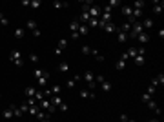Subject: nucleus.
I'll use <instances>...</instances> for the list:
<instances>
[{
	"label": "nucleus",
	"mask_w": 164,
	"mask_h": 122,
	"mask_svg": "<svg viewBox=\"0 0 164 122\" xmlns=\"http://www.w3.org/2000/svg\"><path fill=\"white\" fill-rule=\"evenodd\" d=\"M88 15H90L91 18H100V15H102V8H100V6H91L90 11H88Z\"/></svg>",
	"instance_id": "obj_1"
},
{
	"label": "nucleus",
	"mask_w": 164,
	"mask_h": 122,
	"mask_svg": "<svg viewBox=\"0 0 164 122\" xmlns=\"http://www.w3.org/2000/svg\"><path fill=\"white\" fill-rule=\"evenodd\" d=\"M104 31H106V33H117V31H119V26L111 20V22H108V24L104 26Z\"/></svg>",
	"instance_id": "obj_2"
},
{
	"label": "nucleus",
	"mask_w": 164,
	"mask_h": 122,
	"mask_svg": "<svg viewBox=\"0 0 164 122\" xmlns=\"http://www.w3.org/2000/svg\"><path fill=\"white\" fill-rule=\"evenodd\" d=\"M47 78H49V73H44V75L42 77H40L38 80H37V82H38V87H40V89H46V84H47Z\"/></svg>",
	"instance_id": "obj_3"
},
{
	"label": "nucleus",
	"mask_w": 164,
	"mask_h": 122,
	"mask_svg": "<svg viewBox=\"0 0 164 122\" xmlns=\"http://www.w3.org/2000/svg\"><path fill=\"white\" fill-rule=\"evenodd\" d=\"M137 40H139V42H140L142 46H144V44H148V42H149V35H148V31H142L140 35L137 37Z\"/></svg>",
	"instance_id": "obj_4"
},
{
	"label": "nucleus",
	"mask_w": 164,
	"mask_h": 122,
	"mask_svg": "<svg viewBox=\"0 0 164 122\" xmlns=\"http://www.w3.org/2000/svg\"><path fill=\"white\" fill-rule=\"evenodd\" d=\"M146 106L149 107V110H151V111H155L157 115H161V107L159 106H157V102H155V100L151 98V100H149V102H146Z\"/></svg>",
	"instance_id": "obj_5"
},
{
	"label": "nucleus",
	"mask_w": 164,
	"mask_h": 122,
	"mask_svg": "<svg viewBox=\"0 0 164 122\" xmlns=\"http://www.w3.org/2000/svg\"><path fill=\"white\" fill-rule=\"evenodd\" d=\"M117 42H119V44H126V42H128V33L117 31Z\"/></svg>",
	"instance_id": "obj_6"
},
{
	"label": "nucleus",
	"mask_w": 164,
	"mask_h": 122,
	"mask_svg": "<svg viewBox=\"0 0 164 122\" xmlns=\"http://www.w3.org/2000/svg\"><path fill=\"white\" fill-rule=\"evenodd\" d=\"M2 117H4V120H9V119H13V104H11V106H8V107L4 110Z\"/></svg>",
	"instance_id": "obj_7"
},
{
	"label": "nucleus",
	"mask_w": 164,
	"mask_h": 122,
	"mask_svg": "<svg viewBox=\"0 0 164 122\" xmlns=\"http://www.w3.org/2000/svg\"><path fill=\"white\" fill-rule=\"evenodd\" d=\"M82 78H84V80H86V82H88V84H91V82H95V73H93V71H90V69H88V71L84 73V77H82Z\"/></svg>",
	"instance_id": "obj_8"
},
{
	"label": "nucleus",
	"mask_w": 164,
	"mask_h": 122,
	"mask_svg": "<svg viewBox=\"0 0 164 122\" xmlns=\"http://www.w3.org/2000/svg\"><path fill=\"white\" fill-rule=\"evenodd\" d=\"M140 22H142V28H144V31H148V29L153 28V20H151V18H142Z\"/></svg>",
	"instance_id": "obj_9"
},
{
	"label": "nucleus",
	"mask_w": 164,
	"mask_h": 122,
	"mask_svg": "<svg viewBox=\"0 0 164 122\" xmlns=\"http://www.w3.org/2000/svg\"><path fill=\"white\" fill-rule=\"evenodd\" d=\"M79 95H80V98H95V93L93 91H88V89H80Z\"/></svg>",
	"instance_id": "obj_10"
},
{
	"label": "nucleus",
	"mask_w": 164,
	"mask_h": 122,
	"mask_svg": "<svg viewBox=\"0 0 164 122\" xmlns=\"http://www.w3.org/2000/svg\"><path fill=\"white\" fill-rule=\"evenodd\" d=\"M18 58H22V53H20L18 49H13L9 53V60H11V62H15V60H18Z\"/></svg>",
	"instance_id": "obj_11"
},
{
	"label": "nucleus",
	"mask_w": 164,
	"mask_h": 122,
	"mask_svg": "<svg viewBox=\"0 0 164 122\" xmlns=\"http://www.w3.org/2000/svg\"><path fill=\"white\" fill-rule=\"evenodd\" d=\"M26 29L33 33L35 29H38V26H37V22H35V20H27V22H26Z\"/></svg>",
	"instance_id": "obj_12"
},
{
	"label": "nucleus",
	"mask_w": 164,
	"mask_h": 122,
	"mask_svg": "<svg viewBox=\"0 0 164 122\" xmlns=\"http://www.w3.org/2000/svg\"><path fill=\"white\" fill-rule=\"evenodd\" d=\"M144 62H146V55H137V57L133 58V64H135V66H142Z\"/></svg>",
	"instance_id": "obj_13"
},
{
	"label": "nucleus",
	"mask_w": 164,
	"mask_h": 122,
	"mask_svg": "<svg viewBox=\"0 0 164 122\" xmlns=\"http://www.w3.org/2000/svg\"><path fill=\"white\" fill-rule=\"evenodd\" d=\"M100 87H102V91H104V93H109V91H111V87H113V84L109 82V80H104V82L100 84Z\"/></svg>",
	"instance_id": "obj_14"
},
{
	"label": "nucleus",
	"mask_w": 164,
	"mask_h": 122,
	"mask_svg": "<svg viewBox=\"0 0 164 122\" xmlns=\"http://www.w3.org/2000/svg\"><path fill=\"white\" fill-rule=\"evenodd\" d=\"M144 6H146L144 0H135V2L131 4V8H133V9H140V11H142V9H144Z\"/></svg>",
	"instance_id": "obj_15"
},
{
	"label": "nucleus",
	"mask_w": 164,
	"mask_h": 122,
	"mask_svg": "<svg viewBox=\"0 0 164 122\" xmlns=\"http://www.w3.org/2000/svg\"><path fill=\"white\" fill-rule=\"evenodd\" d=\"M24 93H26V97H27V98H31V97H35L37 89H35V87H33V86H27L26 89H24Z\"/></svg>",
	"instance_id": "obj_16"
},
{
	"label": "nucleus",
	"mask_w": 164,
	"mask_h": 122,
	"mask_svg": "<svg viewBox=\"0 0 164 122\" xmlns=\"http://www.w3.org/2000/svg\"><path fill=\"white\" fill-rule=\"evenodd\" d=\"M162 9H164V2H155V6H153V13H155V15H161Z\"/></svg>",
	"instance_id": "obj_17"
},
{
	"label": "nucleus",
	"mask_w": 164,
	"mask_h": 122,
	"mask_svg": "<svg viewBox=\"0 0 164 122\" xmlns=\"http://www.w3.org/2000/svg\"><path fill=\"white\" fill-rule=\"evenodd\" d=\"M91 20V17L88 15V13H80V17H79V24H88Z\"/></svg>",
	"instance_id": "obj_18"
},
{
	"label": "nucleus",
	"mask_w": 164,
	"mask_h": 122,
	"mask_svg": "<svg viewBox=\"0 0 164 122\" xmlns=\"http://www.w3.org/2000/svg\"><path fill=\"white\" fill-rule=\"evenodd\" d=\"M35 117L38 119V120H46V119H51V115L49 113H47V111H42V110H40L37 115H35Z\"/></svg>",
	"instance_id": "obj_19"
},
{
	"label": "nucleus",
	"mask_w": 164,
	"mask_h": 122,
	"mask_svg": "<svg viewBox=\"0 0 164 122\" xmlns=\"http://www.w3.org/2000/svg\"><path fill=\"white\" fill-rule=\"evenodd\" d=\"M131 11H133V8H131V6H122V15H124L126 18H129V17H131Z\"/></svg>",
	"instance_id": "obj_20"
},
{
	"label": "nucleus",
	"mask_w": 164,
	"mask_h": 122,
	"mask_svg": "<svg viewBox=\"0 0 164 122\" xmlns=\"http://www.w3.org/2000/svg\"><path fill=\"white\" fill-rule=\"evenodd\" d=\"M51 104H53L55 107L60 106V104H62V97H60V95H53V97H51Z\"/></svg>",
	"instance_id": "obj_21"
},
{
	"label": "nucleus",
	"mask_w": 164,
	"mask_h": 122,
	"mask_svg": "<svg viewBox=\"0 0 164 122\" xmlns=\"http://www.w3.org/2000/svg\"><path fill=\"white\" fill-rule=\"evenodd\" d=\"M91 6H95V2H93V0L82 2V13H88V11H90V8H91Z\"/></svg>",
	"instance_id": "obj_22"
},
{
	"label": "nucleus",
	"mask_w": 164,
	"mask_h": 122,
	"mask_svg": "<svg viewBox=\"0 0 164 122\" xmlns=\"http://www.w3.org/2000/svg\"><path fill=\"white\" fill-rule=\"evenodd\" d=\"M13 117H17V119H22V117H24V113L20 111V107L15 106V104H13Z\"/></svg>",
	"instance_id": "obj_23"
},
{
	"label": "nucleus",
	"mask_w": 164,
	"mask_h": 122,
	"mask_svg": "<svg viewBox=\"0 0 164 122\" xmlns=\"http://www.w3.org/2000/svg\"><path fill=\"white\" fill-rule=\"evenodd\" d=\"M91 55L95 57V60H97V62H104V55H100L97 49H91Z\"/></svg>",
	"instance_id": "obj_24"
},
{
	"label": "nucleus",
	"mask_w": 164,
	"mask_h": 122,
	"mask_svg": "<svg viewBox=\"0 0 164 122\" xmlns=\"http://www.w3.org/2000/svg\"><path fill=\"white\" fill-rule=\"evenodd\" d=\"M88 31H90V28H88V24H80L79 26V35H88Z\"/></svg>",
	"instance_id": "obj_25"
},
{
	"label": "nucleus",
	"mask_w": 164,
	"mask_h": 122,
	"mask_svg": "<svg viewBox=\"0 0 164 122\" xmlns=\"http://www.w3.org/2000/svg\"><path fill=\"white\" fill-rule=\"evenodd\" d=\"M58 71L60 73H67V71H69V64H67V62H60L58 64Z\"/></svg>",
	"instance_id": "obj_26"
},
{
	"label": "nucleus",
	"mask_w": 164,
	"mask_h": 122,
	"mask_svg": "<svg viewBox=\"0 0 164 122\" xmlns=\"http://www.w3.org/2000/svg\"><path fill=\"white\" fill-rule=\"evenodd\" d=\"M131 17H133L135 20H137V18H140V20H142V17H144V11H140V9H133V11H131Z\"/></svg>",
	"instance_id": "obj_27"
},
{
	"label": "nucleus",
	"mask_w": 164,
	"mask_h": 122,
	"mask_svg": "<svg viewBox=\"0 0 164 122\" xmlns=\"http://www.w3.org/2000/svg\"><path fill=\"white\" fill-rule=\"evenodd\" d=\"M24 35H26V29L24 28H17L15 29V38H24Z\"/></svg>",
	"instance_id": "obj_28"
},
{
	"label": "nucleus",
	"mask_w": 164,
	"mask_h": 122,
	"mask_svg": "<svg viewBox=\"0 0 164 122\" xmlns=\"http://www.w3.org/2000/svg\"><path fill=\"white\" fill-rule=\"evenodd\" d=\"M51 6H53V9H62V8H67L69 4L67 2H53Z\"/></svg>",
	"instance_id": "obj_29"
},
{
	"label": "nucleus",
	"mask_w": 164,
	"mask_h": 122,
	"mask_svg": "<svg viewBox=\"0 0 164 122\" xmlns=\"http://www.w3.org/2000/svg\"><path fill=\"white\" fill-rule=\"evenodd\" d=\"M79 26H80V24H79V20H73V22L69 24V31H71V33L79 31Z\"/></svg>",
	"instance_id": "obj_30"
},
{
	"label": "nucleus",
	"mask_w": 164,
	"mask_h": 122,
	"mask_svg": "<svg viewBox=\"0 0 164 122\" xmlns=\"http://www.w3.org/2000/svg\"><path fill=\"white\" fill-rule=\"evenodd\" d=\"M60 91H62V87H60L58 84H53L51 86V95H60Z\"/></svg>",
	"instance_id": "obj_31"
},
{
	"label": "nucleus",
	"mask_w": 164,
	"mask_h": 122,
	"mask_svg": "<svg viewBox=\"0 0 164 122\" xmlns=\"http://www.w3.org/2000/svg\"><path fill=\"white\" fill-rule=\"evenodd\" d=\"M40 6H42V2H40V0H29V8H33V9H38Z\"/></svg>",
	"instance_id": "obj_32"
},
{
	"label": "nucleus",
	"mask_w": 164,
	"mask_h": 122,
	"mask_svg": "<svg viewBox=\"0 0 164 122\" xmlns=\"http://www.w3.org/2000/svg\"><path fill=\"white\" fill-rule=\"evenodd\" d=\"M126 53H128V57H129V58H135V57H137V47H133V46H131Z\"/></svg>",
	"instance_id": "obj_33"
},
{
	"label": "nucleus",
	"mask_w": 164,
	"mask_h": 122,
	"mask_svg": "<svg viewBox=\"0 0 164 122\" xmlns=\"http://www.w3.org/2000/svg\"><path fill=\"white\" fill-rule=\"evenodd\" d=\"M66 46H67V38H60L57 47H58V49H62V51H64V47H66Z\"/></svg>",
	"instance_id": "obj_34"
},
{
	"label": "nucleus",
	"mask_w": 164,
	"mask_h": 122,
	"mask_svg": "<svg viewBox=\"0 0 164 122\" xmlns=\"http://www.w3.org/2000/svg\"><path fill=\"white\" fill-rule=\"evenodd\" d=\"M88 28H99V18H91L88 22Z\"/></svg>",
	"instance_id": "obj_35"
},
{
	"label": "nucleus",
	"mask_w": 164,
	"mask_h": 122,
	"mask_svg": "<svg viewBox=\"0 0 164 122\" xmlns=\"http://www.w3.org/2000/svg\"><path fill=\"white\" fill-rule=\"evenodd\" d=\"M80 51H82V55H91V47L90 46H82Z\"/></svg>",
	"instance_id": "obj_36"
},
{
	"label": "nucleus",
	"mask_w": 164,
	"mask_h": 122,
	"mask_svg": "<svg viewBox=\"0 0 164 122\" xmlns=\"http://www.w3.org/2000/svg\"><path fill=\"white\" fill-rule=\"evenodd\" d=\"M35 98H37V102H38V100H42V98H44V89H37Z\"/></svg>",
	"instance_id": "obj_37"
},
{
	"label": "nucleus",
	"mask_w": 164,
	"mask_h": 122,
	"mask_svg": "<svg viewBox=\"0 0 164 122\" xmlns=\"http://www.w3.org/2000/svg\"><path fill=\"white\" fill-rule=\"evenodd\" d=\"M27 111H29L31 115H37V113L40 111V107H38V104H37V106H29V110H27Z\"/></svg>",
	"instance_id": "obj_38"
},
{
	"label": "nucleus",
	"mask_w": 164,
	"mask_h": 122,
	"mask_svg": "<svg viewBox=\"0 0 164 122\" xmlns=\"http://www.w3.org/2000/svg\"><path fill=\"white\" fill-rule=\"evenodd\" d=\"M115 67H117L119 71H122V69H124V67H126V62H124V60H119V62L115 64Z\"/></svg>",
	"instance_id": "obj_39"
},
{
	"label": "nucleus",
	"mask_w": 164,
	"mask_h": 122,
	"mask_svg": "<svg viewBox=\"0 0 164 122\" xmlns=\"http://www.w3.org/2000/svg\"><path fill=\"white\" fill-rule=\"evenodd\" d=\"M26 104H27V106H37L38 102H37V98H35V97H31V98H27V100H26Z\"/></svg>",
	"instance_id": "obj_40"
},
{
	"label": "nucleus",
	"mask_w": 164,
	"mask_h": 122,
	"mask_svg": "<svg viewBox=\"0 0 164 122\" xmlns=\"http://www.w3.org/2000/svg\"><path fill=\"white\" fill-rule=\"evenodd\" d=\"M8 24H9V20L6 18V17L2 15V13H0V26H8Z\"/></svg>",
	"instance_id": "obj_41"
},
{
	"label": "nucleus",
	"mask_w": 164,
	"mask_h": 122,
	"mask_svg": "<svg viewBox=\"0 0 164 122\" xmlns=\"http://www.w3.org/2000/svg\"><path fill=\"white\" fill-rule=\"evenodd\" d=\"M75 86H77V80H75V78H69V80H67V87H69V89H73Z\"/></svg>",
	"instance_id": "obj_42"
},
{
	"label": "nucleus",
	"mask_w": 164,
	"mask_h": 122,
	"mask_svg": "<svg viewBox=\"0 0 164 122\" xmlns=\"http://www.w3.org/2000/svg\"><path fill=\"white\" fill-rule=\"evenodd\" d=\"M29 60H31L33 64H37V62H38V55H37V53H31V55H29Z\"/></svg>",
	"instance_id": "obj_43"
},
{
	"label": "nucleus",
	"mask_w": 164,
	"mask_h": 122,
	"mask_svg": "<svg viewBox=\"0 0 164 122\" xmlns=\"http://www.w3.org/2000/svg\"><path fill=\"white\" fill-rule=\"evenodd\" d=\"M149 100H151V95H149V93H144V95H142V102H149Z\"/></svg>",
	"instance_id": "obj_44"
},
{
	"label": "nucleus",
	"mask_w": 164,
	"mask_h": 122,
	"mask_svg": "<svg viewBox=\"0 0 164 122\" xmlns=\"http://www.w3.org/2000/svg\"><path fill=\"white\" fill-rule=\"evenodd\" d=\"M108 6H109V8H115V6H120V2H119V0H109V2H108Z\"/></svg>",
	"instance_id": "obj_45"
},
{
	"label": "nucleus",
	"mask_w": 164,
	"mask_h": 122,
	"mask_svg": "<svg viewBox=\"0 0 164 122\" xmlns=\"http://www.w3.org/2000/svg\"><path fill=\"white\" fill-rule=\"evenodd\" d=\"M104 77H102V75H95V82H97V84H102V82H104Z\"/></svg>",
	"instance_id": "obj_46"
},
{
	"label": "nucleus",
	"mask_w": 164,
	"mask_h": 122,
	"mask_svg": "<svg viewBox=\"0 0 164 122\" xmlns=\"http://www.w3.org/2000/svg\"><path fill=\"white\" fill-rule=\"evenodd\" d=\"M18 107H20V111H22V113H27V110H29V106H27L26 102H24V104H20Z\"/></svg>",
	"instance_id": "obj_47"
},
{
	"label": "nucleus",
	"mask_w": 164,
	"mask_h": 122,
	"mask_svg": "<svg viewBox=\"0 0 164 122\" xmlns=\"http://www.w3.org/2000/svg\"><path fill=\"white\" fill-rule=\"evenodd\" d=\"M44 73H46V71H42V69H38V67H37V69H35V77H37V80H38L40 77H42Z\"/></svg>",
	"instance_id": "obj_48"
},
{
	"label": "nucleus",
	"mask_w": 164,
	"mask_h": 122,
	"mask_svg": "<svg viewBox=\"0 0 164 122\" xmlns=\"http://www.w3.org/2000/svg\"><path fill=\"white\" fill-rule=\"evenodd\" d=\"M58 110H60V111H62V113H66L67 110H69V107H67V104H64V102H62V104H60V106H58Z\"/></svg>",
	"instance_id": "obj_49"
},
{
	"label": "nucleus",
	"mask_w": 164,
	"mask_h": 122,
	"mask_svg": "<svg viewBox=\"0 0 164 122\" xmlns=\"http://www.w3.org/2000/svg\"><path fill=\"white\" fill-rule=\"evenodd\" d=\"M24 64H26V62H24V58H18V60H15V66H17V67H22Z\"/></svg>",
	"instance_id": "obj_50"
},
{
	"label": "nucleus",
	"mask_w": 164,
	"mask_h": 122,
	"mask_svg": "<svg viewBox=\"0 0 164 122\" xmlns=\"http://www.w3.org/2000/svg\"><path fill=\"white\" fill-rule=\"evenodd\" d=\"M119 120H120V122H128V120H129V117H128L126 113H122L120 117H119Z\"/></svg>",
	"instance_id": "obj_51"
},
{
	"label": "nucleus",
	"mask_w": 164,
	"mask_h": 122,
	"mask_svg": "<svg viewBox=\"0 0 164 122\" xmlns=\"http://www.w3.org/2000/svg\"><path fill=\"white\" fill-rule=\"evenodd\" d=\"M157 80H159V84H161V86L164 84V75H162V73H161V75H157Z\"/></svg>",
	"instance_id": "obj_52"
},
{
	"label": "nucleus",
	"mask_w": 164,
	"mask_h": 122,
	"mask_svg": "<svg viewBox=\"0 0 164 122\" xmlns=\"http://www.w3.org/2000/svg\"><path fill=\"white\" fill-rule=\"evenodd\" d=\"M40 35H42V31H40V29H35V31H33V37H37V38H38Z\"/></svg>",
	"instance_id": "obj_53"
},
{
	"label": "nucleus",
	"mask_w": 164,
	"mask_h": 122,
	"mask_svg": "<svg viewBox=\"0 0 164 122\" xmlns=\"http://www.w3.org/2000/svg\"><path fill=\"white\" fill-rule=\"evenodd\" d=\"M53 53H55V57H60V55H62V49H58V47H57Z\"/></svg>",
	"instance_id": "obj_54"
},
{
	"label": "nucleus",
	"mask_w": 164,
	"mask_h": 122,
	"mask_svg": "<svg viewBox=\"0 0 164 122\" xmlns=\"http://www.w3.org/2000/svg\"><path fill=\"white\" fill-rule=\"evenodd\" d=\"M155 89H157V87H153V86H149V87H148V93H149V95H153V93H155Z\"/></svg>",
	"instance_id": "obj_55"
},
{
	"label": "nucleus",
	"mask_w": 164,
	"mask_h": 122,
	"mask_svg": "<svg viewBox=\"0 0 164 122\" xmlns=\"http://www.w3.org/2000/svg\"><path fill=\"white\" fill-rule=\"evenodd\" d=\"M79 37H80V35H79V31H75V33H71V38H73V40H77Z\"/></svg>",
	"instance_id": "obj_56"
},
{
	"label": "nucleus",
	"mask_w": 164,
	"mask_h": 122,
	"mask_svg": "<svg viewBox=\"0 0 164 122\" xmlns=\"http://www.w3.org/2000/svg\"><path fill=\"white\" fill-rule=\"evenodd\" d=\"M157 35H159V38H164V29H159V33H157Z\"/></svg>",
	"instance_id": "obj_57"
},
{
	"label": "nucleus",
	"mask_w": 164,
	"mask_h": 122,
	"mask_svg": "<svg viewBox=\"0 0 164 122\" xmlns=\"http://www.w3.org/2000/svg\"><path fill=\"white\" fill-rule=\"evenodd\" d=\"M148 122H159V119H151V120H148Z\"/></svg>",
	"instance_id": "obj_58"
},
{
	"label": "nucleus",
	"mask_w": 164,
	"mask_h": 122,
	"mask_svg": "<svg viewBox=\"0 0 164 122\" xmlns=\"http://www.w3.org/2000/svg\"><path fill=\"white\" fill-rule=\"evenodd\" d=\"M40 122H51V119H46V120H40Z\"/></svg>",
	"instance_id": "obj_59"
},
{
	"label": "nucleus",
	"mask_w": 164,
	"mask_h": 122,
	"mask_svg": "<svg viewBox=\"0 0 164 122\" xmlns=\"http://www.w3.org/2000/svg\"><path fill=\"white\" fill-rule=\"evenodd\" d=\"M128 122H135V120H133V119H129V120H128Z\"/></svg>",
	"instance_id": "obj_60"
},
{
	"label": "nucleus",
	"mask_w": 164,
	"mask_h": 122,
	"mask_svg": "<svg viewBox=\"0 0 164 122\" xmlns=\"http://www.w3.org/2000/svg\"><path fill=\"white\" fill-rule=\"evenodd\" d=\"M0 98H2V93H0Z\"/></svg>",
	"instance_id": "obj_61"
}]
</instances>
